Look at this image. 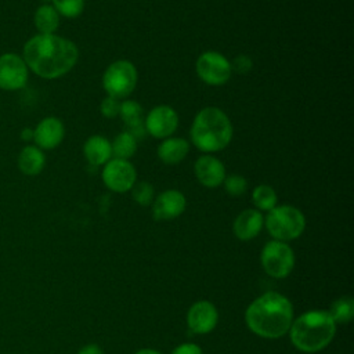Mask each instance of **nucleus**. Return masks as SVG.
<instances>
[{"label":"nucleus","instance_id":"obj_25","mask_svg":"<svg viewBox=\"0 0 354 354\" xmlns=\"http://www.w3.org/2000/svg\"><path fill=\"white\" fill-rule=\"evenodd\" d=\"M51 6L65 18H77L84 10V0H51Z\"/></svg>","mask_w":354,"mask_h":354},{"label":"nucleus","instance_id":"obj_13","mask_svg":"<svg viewBox=\"0 0 354 354\" xmlns=\"http://www.w3.org/2000/svg\"><path fill=\"white\" fill-rule=\"evenodd\" d=\"M218 321V313L213 303L207 300H199L191 306L187 314L188 328L198 335L212 332Z\"/></svg>","mask_w":354,"mask_h":354},{"label":"nucleus","instance_id":"obj_17","mask_svg":"<svg viewBox=\"0 0 354 354\" xmlns=\"http://www.w3.org/2000/svg\"><path fill=\"white\" fill-rule=\"evenodd\" d=\"M158 158L165 165H178L189 152V144L183 137H167L158 145Z\"/></svg>","mask_w":354,"mask_h":354},{"label":"nucleus","instance_id":"obj_23","mask_svg":"<svg viewBox=\"0 0 354 354\" xmlns=\"http://www.w3.org/2000/svg\"><path fill=\"white\" fill-rule=\"evenodd\" d=\"M119 116L123 120V123L126 124V129H130V127L144 123L142 106L140 105V102H137L134 100H124L120 102Z\"/></svg>","mask_w":354,"mask_h":354},{"label":"nucleus","instance_id":"obj_27","mask_svg":"<svg viewBox=\"0 0 354 354\" xmlns=\"http://www.w3.org/2000/svg\"><path fill=\"white\" fill-rule=\"evenodd\" d=\"M223 185H224L225 192L231 196H241L248 189L246 178L239 176V174L225 176V178L223 181Z\"/></svg>","mask_w":354,"mask_h":354},{"label":"nucleus","instance_id":"obj_32","mask_svg":"<svg viewBox=\"0 0 354 354\" xmlns=\"http://www.w3.org/2000/svg\"><path fill=\"white\" fill-rule=\"evenodd\" d=\"M21 140L28 142V141H33V129L30 127H25L21 130Z\"/></svg>","mask_w":354,"mask_h":354},{"label":"nucleus","instance_id":"obj_34","mask_svg":"<svg viewBox=\"0 0 354 354\" xmlns=\"http://www.w3.org/2000/svg\"><path fill=\"white\" fill-rule=\"evenodd\" d=\"M43 1V4H48L51 0H41Z\"/></svg>","mask_w":354,"mask_h":354},{"label":"nucleus","instance_id":"obj_29","mask_svg":"<svg viewBox=\"0 0 354 354\" xmlns=\"http://www.w3.org/2000/svg\"><path fill=\"white\" fill-rule=\"evenodd\" d=\"M231 68H232V72H236L239 75H243V73H248L250 72V69L253 68V61L249 55L246 54H239L236 55L232 62H231Z\"/></svg>","mask_w":354,"mask_h":354},{"label":"nucleus","instance_id":"obj_1","mask_svg":"<svg viewBox=\"0 0 354 354\" xmlns=\"http://www.w3.org/2000/svg\"><path fill=\"white\" fill-rule=\"evenodd\" d=\"M22 58L29 71L43 79H58L66 75L79 59L76 44L55 33H37L28 39Z\"/></svg>","mask_w":354,"mask_h":354},{"label":"nucleus","instance_id":"obj_2","mask_svg":"<svg viewBox=\"0 0 354 354\" xmlns=\"http://www.w3.org/2000/svg\"><path fill=\"white\" fill-rule=\"evenodd\" d=\"M245 321L254 335L266 339H278L290 329L293 306L286 296L278 292H266L248 306Z\"/></svg>","mask_w":354,"mask_h":354},{"label":"nucleus","instance_id":"obj_24","mask_svg":"<svg viewBox=\"0 0 354 354\" xmlns=\"http://www.w3.org/2000/svg\"><path fill=\"white\" fill-rule=\"evenodd\" d=\"M277 201H278V196L275 189L267 184L257 185L252 192V202L259 210L270 212L277 206Z\"/></svg>","mask_w":354,"mask_h":354},{"label":"nucleus","instance_id":"obj_26","mask_svg":"<svg viewBox=\"0 0 354 354\" xmlns=\"http://www.w3.org/2000/svg\"><path fill=\"white\" fill-rule=\"evenodd\" d=\"M131 198L140 206H148L153 202V187L148 181H136L130 189Z\"/></svg>","mask_w":354,"mask_h":354},{"label":"nucleus","instance_id":"obj_28","mask_svg":"<svg viewBox=\"0 0 354 354\" xmlns=\"http://www.w3.org/2000/svg\"><path fill=\"white\" fill-rule=\"evenodd\" d=\"M100 111L101 113L106 118V119H112V118H116L119 116V111H120V100L115 98V97H111V95H106L101 105H100Z\"/></svg>","mask_w":354,"mask_h":354},{"label":"nucleus","instance_id":"obj_18","mask_svg":"<svg viewBox=\"0 0 354 354\" xmlns=\"http://www.w3.org/2000/svg\"><path fill=\"white\" fill-rule=\"evenodd\" d=\"M83 155L86 160L93 166L105 165L112 156V148H111L109 140L98 134L88 137L83 145Z\"/></svg>","mask_w":354,"mask_h":354},{"label":"nucleus","instance_id":"obj_8","mask_svg":"<svg viewBox=\"0 0 354 354\" xmlns=\"http://www.w3.org/2000/svg\"><path fill=\"white\" fill-rule=\"evenodd\" d=\"M195 71L198 77L209 86H223L232 75L231 61L221 53L212 50L205 51L198 57Z\"/></svg>","mask_w":354,"mask_h":354},{"label":"nucleus","instance_id":"obj_14","mask_svg":"<svg viewBox=\"0 0 354 354\" xmlns=\"http://www.w3.org/2000/svg\"><path fill=\"white\" fill-rule=\"evenodd\" d=\"M194 174L203 187L217 188L225 178V166L218 158L205 153L195 160Z\"/></svg>","mask_w":354,"mask_h":354},{"label":"nucleus","instance_id":"obj_19","mask_svg":"<svg viewBox=\"0 0 354 354\" xmlns=\"http://www.w3.org/2000/svg\"><path fill=\"white\" fill-rule=\"evenodd\" d=\"M18 169L25 176H37L46 166V155L36 145H26L18 155Z\"/></svg>","mask_w":354,"mask_h":354},{"label":"nucleus","instance_id":"obj_11","mask_svg":"<svg viewBox=\"0 0 354 354\" xmlns=\"http://www.w3.org/2000/svg\"><path fill=\"white\" fill-rule=\"evenodd\" d=\"M178 126V115L170 105H158L152 108L144 120L147 134L155 138L170 137Z\"/></svg>","mask_w":354,"mask_h":354},{"label":"nucleus","instance_id":"obj_15","mask_svg":"<svg viewBox=\"0 0 354 354\" xmlns=\"http://www.w3.org/2000/svg\"><path fill=\"white\" fill-rule=\"evenodd\" d=\"M65 136L64 123L55 116H47L41 119L33 129L35 145L40 149L57 148Z\"/></svg>","mask_w":354,"mask_h":354},{"label":"nucleus","instance_id":"obj_30","mask_svg":"<svg viewBox=\"0 0 354 354\" xmlns=\"http://www.w3.org/2000/svg\"><path fill=\"white\" fill-rule=\"evenodd\" d=\"M171 354H203L202 348L194 343H183L177 346Z\"/></svg>","mask_w":354,"mask_h":354},{"label":"nucleus","instance_id":"obj_9","mask_svg":"<svg viewBox=\"0 0 354 354\" xmlns=\"http://www.w3.org/2000/svg\"><path fill=\"white\" fill-rule=\"evenodd\" d=\"M105 187L113 192H127L137 181V171L127 159H109L101 173Z\"/></svg>","mask_w":354,"mask_h":354},{"label":"nucleus","instance_id":"obj_3","mask_svg":"<svg viewBox=\"0 0 354 354\" xmlns=\"http://www.w3.org/2000/svg\"><path fill=\"white\" fill-rule=\"evenodd\" d=\"M232 133V123L227 113L217 106H206L195 115L189 137L199 151L212 155L231 142Z\"/></svg>","mask_w":354,"mask_h":354},{"label":"nucleus","instance_id":"obj_31","mask_svg":"<svg viewBox=\"0 0 354 354\" xmlns=\"http://www.w3.org/2000/svg\"><path fill=\"white\" fill-rule=\"evenodd\" d=\"M77 354H102V350H101L100 346L91 343V344L83 346V347L77 351Z\"/></svg>","mask_w":354,"mask_h":354},{"label":"nucleus","instance_id":"obj_12","mask_svg":"<svg viewBox=\"0 0 354 354\" xmlns=\"http://www.w3.org/2000/svg\"><path fill=\"white\" fill-rule=\"evenodd\" d=\"M185 207H187V199L183 192L177 189H166L153 199L152 217L158 221L173 220L181 216Z\"/></svg>","mask_w":354,"mask_h":354},{"label":"nucleus","instance_id":"obj_5","mask_svg":"<svg viewBox=\"0 0 354 354\" xmlns=\"http://www.w3.org/2000/svg\"><path fill=\"white\" fill-rule=\"evenodd\" d=\"M264 223L270 235L281 242L299 238L306 228L304 214L292 205L275 206L268 212Z\"/></svg>","mask_w":354,"mask_h":354},{"label":"nucleus","instance_id":"obj_22","mask_svg":"<svg viewBox=\"0 0 354 354\" xmlns=\"http://www.w3.org/2000/svg\"><path fill=\"white\" fill-rule=\"evenodd\" d=\"M336 324H347L354 317V300L350 296L336 299L328 311Z\"/></svg>","mask_w":354,"mask_h":354},{"label":"nucleus","instance_id":"obj_10","mask_svg":"<svg viewBox=\"0 0 354 354\" xmlns=\"http://www.w3.org/2000/svg\"><path fill=\"white\" fill-rule=\"evenodd\" d=\"M29 69L22 58L15 53L0 55V88L7 91L21 90L26 86Z\"/></svg>","mask_w":354,"mask_h":354},{"label":"nucleus","instance_id":"obj_6","mask_svg":"<svg viewBox=\"0 0 354 354\" xmlns=\"http://www.w3.org/2000/svg\"><path fill=\"white\" fill-rule=\"evenodd\" d=\"M137 69L127 59H118L108 65L102 75L105 93L118 100L129 97L137 84Z\"/></svg>","mask_w":354,"mask_h":354},{"label":"nucleus","instance_id":"obj_21","mask_svg":"<svg viewBox=\"0 0 354 354\" xmlns=\"http://www.w3.org/2000/svg\"><path fill=\"white\" fill-rule=\"evenodd\" d=\"M137 145H138V141L129 131L124 130V131L119 133L111 142L112 155L118 159L129 160V158H131L136 153Z\"/></svg>","mask_w":354,"mask_h":354},{"label":"nucleus","instance_id":"obj_7","mask_svg":"<svg viewBox=\"0 0 354 354\" xmlns=\"http://www.w3.org/2000/svg\"><path fill=\"white\" fill-rule=\"evenodd\" d=\"M263 270L272 278L288 277L295 267V253L286 242L270 241L260 253Z\"/></svg>","mask_w":354,"mask_h":354},{"label":"nucleus","instance_id":"obj_16","mask_svg":"<svg viewBox=\"0 0 354 354\" xmlns=\"http://www.w3.org/2000/svg\"><path fill=\"white\" fill-rule=\"evenodd\" d=\"M264 225V216L260 210L246 209L241 212L232 225L234 234L241 241H250L257 236Z\"/></svg>","mask_w":354,"mask_h":354},{"label":"nucleus","instance_id":"obj_20","mask_svg":"<svg viewBox=\"0 0 354 354\" xmlns=\"http://www.w3.org/2000/svg\"><path fill=\"white\" fill-rule=\"evenodd\" d=\"M33 24L41 35L55 33L59 26V14L51 4H41L35 11Z\"/></svg>","mask_w":354,"mask_h":354},{"label":"nucleus","instance_id":"obj_33","mask_svg":"<svg viewBox=\"0 0 354 354\" xmlns=\"http://www.w3.org/2000/svg\"><path fill=\"white\" fill-rule=\"evenodd\" d=\"M136 354H162V353L158 350H153V348H141Z\"/></svg>","mask_w":354,"mask_h":354},{"label":"nucleus","instance_id":"obj_4","mask_svg":"<svg viewBox=\"0 0 354 354\" xmlns=\"http://www.w3.org/2000/svg\"><path fill=\"white\" fill-rule=\"evenodd\" d=\"M293 346L303 353H317L325 348L336 333V322L324 310H311L293 319L290 329Z\"/></svg>","mask_w":354,"mask_h":354}]
</instances>
